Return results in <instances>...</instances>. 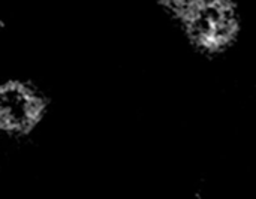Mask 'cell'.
I'll use <instances>...</instances> for the list:
<instances>
[{
    "label": "cell",
    "mask_w": 256,
    "mask_h": 199,
    "mask_svg": "<svg viewBox=\"0 0 256 199\" xmlns=\"http://www.w3.org/2000/svg\"><path fill=\"white\" fill-rule=\"evenodd\" d=\"M48 100L44 92L28 80L0 81V138L21 141L44 122Z\"/></svg>",
    "instance_id": "2"
},
{
    "label": "cell",
    "mask_w": 256,
    "mask_h": 199,
    "mask_svg": "<svg viewBox=\"0 0 256 199\" xmlns=\"http://www.w3.org/2000/svg\"><path fill=\"white\" fill-rule=\"evenodd\" d=\"M202 0H156L159 8L176 22H180Z\"/></svg>",
    "instance_id": "3"
},
{
    "label": "cell",
    "mask_w": 256,
    "mask_h": 199,
    "mask_svg": "<svg viewBox=\"0 0 256 199\" xmlns=\"http://www.w3.org/2000/svg\"><path fill=\"white\" fill-rule=\"evenodd\" d=\"M178 24L190 46L218 54L238 40L243 16L236 0H202Z\"/></svg>",
    "instance_id": "1"
}]
</instances>
